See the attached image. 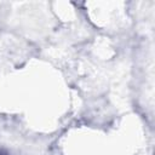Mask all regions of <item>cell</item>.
Segmentation results:
<instances>
[{"label": "cell", "instance_id": "1", "mask_svg": "<svg viewBox=\"0 0 155 155\" xmlns=\"http://www.w3.org/2000/svg\"><path fill=\"white\" fill-rule=\"evenodd\" d=\"M0 155H1V154H0Z\"/></svg>", "mask_w": 155, "mask_h": 155}]
</instances>
